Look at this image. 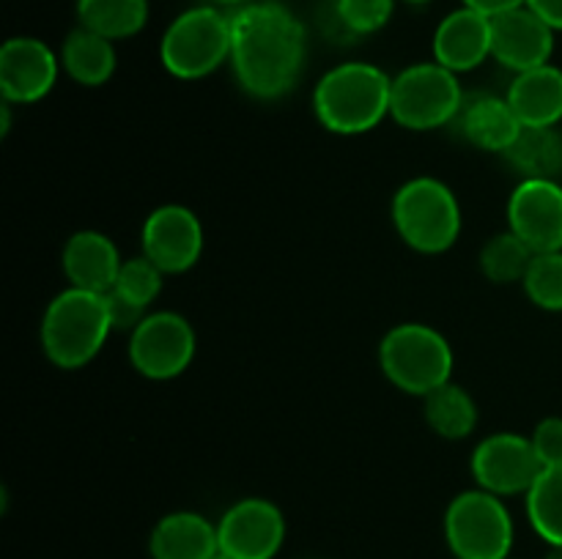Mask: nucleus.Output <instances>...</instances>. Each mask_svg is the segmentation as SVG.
<instances>
[{
    "label": "nucleus",
    "instance_id": "39448f33",
    "mask_svg": "<svg viewBox=\"0 0 562 559\" xmlns=\"http://www.w3.org/2000/svg\"><path fill=\"white\" fill-rule=\"evenodd\" d=\"M393 225L412 250L439 255L459 241L461 203L445 181L417 175L395 192Z\"/></svg>",
    "mask_w": 562,
    "mask_h": 559
},
{
    "label": "nucleus",
    "instance_id": "423d86ee",
    "mask_svg": "<svg viewBox=\"0 0 562 559\" xmlns=\"http://www.w3.org/2000/svg\"><path fill=\"white\" fill-rule=\"evenodd\" d=\"M159 60L179 80H201L231 64V14L214 5L187 9L165 27Z\"/></svg>",
    "mask_w": 562,
    "mask_h": 559
},
{
    "label": "nucleus",
    "instance_id": "cd10ccee",
    "mask_svg": "<svg viewBox=\"0 0 562 559\" xmlns=\"http://www.w3.org/2000/svg\"><path fill=\"white\" fill-rule=\"evenodd\" d=\"M393 11L395 0H333V16L351 38L379 33L393 20Z\"/></svg>",
    "mask_w": 562,
    "mask_h": 559
},
{
    "label": "nucleus",
    "instance_id": "a211bd4d",
    "mask_svg": "<svg viewBox=\"0 0 562 559\" xmlns=\"http://www.w3.org/2000/svg\"><path fill=\"white\" fill-rule=\"evenodd\" d=\"M217 551V524L192 510L162 515L148 537L151 559H212Z\"/></svg>",
    "mask_w": 562,
    "mask_h": 559
},
{
    "label": "nucleus",
    "instance_id": "7ed1b4c3",
    "mask_svg": "<svg viewBox=\"0 0 562 559\" xmlns=\"http://www.w3.org/2000/svg\"><path fill=\"white\" fill-rule=\"evenodd\" d=\"M113 332L108 299L97 290L69 285L47 305L42 318V351L60 370L86 367Z\"/></svg>",
    "mask_w": 562,
    "mask_h": 559
},
{
    "label": "nucleus",
    "instance_id": "c756f323",
    "mask_svg": "<svg viewBox=\"0 0 562 559\" xmlns=\"http://www.w3.org/2000/svg\"><path fill=\"white\" fill-rule=\"evenodd\" d=\"M530 442L536 447L538 458L547 466H562V417H547L530 433Z\"/></svg>",
    "mask_w": 562,
    "mask_h": 559
},
{
    "label": "nucleus",
    "instance_id": "f3484780",
    "mask_svg": "<svg viewBox=\"0 0 562 559\" xmlns=\"http://www.w3.org/2000/svg\"><path fill=\"white\" fill-rule=\"evenodd\" d=\"M121 255L119 247L110 236L99 233V230H77L69 236L64 244V255H60V266H64L66 280L75 288L97 290V294H108L115 285L121 272Z\"/></svg>",
    "mask_w": 562,
    "mask_h": 559
},
{
    "label": "nucleus",
    "instance_id": "5701e85b",
    "mask_svg": "<svg viewBox=\"0 0 562 559\" xmlns=\"http://www.w3.org/2000/svg\"><path fill=\"white\" fill-rule=\"evenodd\" d=\"M428 427L448 442H461L477 427V403L461 384H442L423 398Z\"/></svg>",
    "mask_w": 562,
    "mask_h": 559
},
{
    "label": "nucleus",
    "instance_id": "6e6552de",
    "mask_svg": "<svg viewBox=\"0 0 562 559\" xmlns=\"http://www.w3.org/2000/svg\"><path fill=\"white\" fill-rule=\"evenodd\" d=\"M514 537V518L497 493L472 488L445 510V540L456 559H510Z\"/></svg>",
    "mask_w": 562,
    "mask_h": 559
},
{
    "label": "nucleus",
    "instance_id": "aec40b11",
    "mask_svg": "<svg viewBox=\"0 0 562 559\" xmlns=\"http://www.w3.org/2000/svg\"><path fill=\"white\" fill-rule=\"evenodd\" d=\"M456 124H459L467 142L492 153L508 151L510 142L521 132V121L516 118L508 99L492 96V93L464 99V107H461Z\"/></svg>",
    "mask_w": 562,
    "mask_h": 559
},
{
    "label": "nucleus",
    "instance_id": "f8f14e48",
    "mask_svg": "<svg viewBox=\"0 0 562 559\" xmlns=\"http://www.w3.org/2000/svg\"><path fill=\"white\" fill-rule=\"evenodd\" d=\"M140 241L143 255L165 274H184L203 255V225L192 208L165 203L146 217Z\"/></svg>",
    "mask_w": 562,
    "mask_h": 559
},
{
    "label": "nucleus",
    "instance_id": "c85d7f7f",
    "mask_svg": "<svg viewBox=\"0 0 562 559\" xmlns=\"http://www.w3.org/2000/svg\"><path fill=\"white\" fill-rule=\"evenodd\" d=\"M162 277L165 272L157 263L148 261L146 255H137L121 263L119 280H115V285L110 290H115V294H121L124 299L135 301V305L146 307L148 310V305L162 294Z\"/></svg>",
    "mask_w": 562,
    "mask_h": 559
},
{
    "label": "nucleus",
    "instance_id": "ddd939ff",
    "mask_svg": "<svg viewBox=\"0 0 562 559\" xmlns=\"http://www.w3.org/2000/svg\"><path fill=\"white\" fill-rule=\"evenodd\" d=\"M60 69V55L49 44L14 36L0 47V93L11 104H33L53 91Z\"/></svg>",
    "mask_w": 562,
    "mask_h": 559
},
{
    "label": "nucleus",
    "instance_id": "9d476101",
    "mask_svg": "<svg viewBox=\"0 0 562 559\" xmlns=\"http://www.w3.org/2000/svg\"><path fill=\"white\" fill-rule=\"evenodd\" d=\"M470 469L483 491L497 497H519V493L527 497L547 466L538 458L530 436L492 433L475 447Z\"/></svg>",
    "mask_w": 562,
    "mask_h": 559
},
{
    "label": "nucleus",
    "instance_id": "2f4dec72",
    "mask_svg": "<svg viewBox=\"0 0 562 559\" xmlns=\"http://www.w3.org/2000/svg\"><path fill=\"white\" fill-rule=\"evenodd\" d=\"M527 5L554 31H562V0H527Z\"/></svg>",
    "mask_w": 562,
    "mask_h": 559
},
{
    "label": "nucleus",
    "instance_id": "4468645a",
    "mask_svg": "<svg viewBox=\"0 0 562 559\" xmlns=\"http://www.w3.org/2000/svg\"><path fill=\"white\" fill-rule=\"evenodd\" d=\"M508 225L532 252L562 250V186L554 179H521L510 192Z\"/></svg>",
    "mask_w": 562,
    "mask_h": 559
},
{
    "label": "nucleus",
    "instance_id": "dca6fc26",
    "mask_svg": "<svg viewBox=\"0 0 562 559\" xmlns=\"http://www.w3.org/2000/svg\"><path fill=\"white\" fill-rule=\"evenodd\" d=\"M434 60L450 69L453 75L477 69L486 58H492V16L461 5L450 11L434 31Z\"/></svg>",
    "mask_w": 562,
    "mask_h": 559
},
{
    "label": "nucleus",
    "instance_id": "c9c22d12",
    "mask_svg": "<svg viewBox=\"0 0 562 559\" xmlns=\"http://www.w3.org/2000/svg\"><path fill=\"white\" fill-rule=\"evenodd\" d=\"M404 3H412V5H423V3H431V0H404Z\"/></svg>",
    "mask_w": 562,
    "mask_h": 559
},
{
    "label": "nucleus",
    "instance_id": "bb28decb",
    "mask_svg": "<svg viewBox=\"0 0 562 559\" xmlns=\"http://www.w3.org/2000/svg\"><path fill=\"white\" fill-rule=\"evenodd\" d=\"M521 285L532 305L549 312H562V250L536 252Z\"/></svg>",
    "mask_w": 562,
    "mask_h": 559
},
{
    "label": "nucleus",
    "instance_id": "1a4fd4ad",
    "mask_svg": "<svg viewBox=\"0 0 562 559\" xmlns=\"http://www.w3.org/2000/svg\"><path fill=\"white\" fill-rule=\"evenodd\" d=\"M198 338L181 312H148L130 332V362L151 381H170L192 365Z\"/></svg>",
    "mask_w": 562,
    "mask_h": 559
},
{
    "label": "nucleus",
    "instance_id": "f03ea898",
    "mask_svg": "<svg viewBox=\"0 0 562 559\" xmlns=\"http://www.w3.org/2000/svg\"><path fill=\"white\" fill-rule=\"evenodd\" d=\"M393 77L366 60L333 66L313 91L318 124L333 135H366L390 115Z\"/></svg>",
    "mask_w": 562,
    "mask_h": 559
},
{
    "label": "nucleus",
    "instance_id": "4be33fe9",
    "mask_svg": "<svg viewBox=\"0 0 562 559\" xmlns=\"http://www.w3.org/2000/svg\"><path fill=\"white\" fill-rule=\"evenodd\" d=\"M503 157L521 179H558L562 173V135L558 126H521Z\"/></svg>",
    "mask_w": 562,
    "mask_h": 559
},
{
    "label": "nucleus",
    "instance_id": "f257e3e1",
    "mask_svg": "<svg viewBox=\"0 0 562 559\" xmlns=\"http://www.w3.org/2000/svg\"><path fill=\"white\" fill-rule=\"evenodd\" d=\"M305 55V25L283 3L256 0L231 11V66L252 99L274 102L294 91Z\"/></svg>",
    "mask_w": 562,
    "mask_h": 559
},
{
    "label": "nucleus",
    "instance_id": "f704fd0d",
    "mask_svg": "<svg viewBox=\"0 0 562 559\" xmlns=\"http://www.w3.org/2000/svg\"><path fill=\"white\" fill-rule=\"evenodd\" d=\"M543 559H562V546H549L547 557Z\"/></svg>",
    "mask_w": 562,
    "mask_h": 559
},
{
    "label": "nucleus",
    "instance_id": "9b49d317",
    "mask_svg": "<svg viewBox=\"0 0 562 559\" xmlns=\"http://www.w3.org/2000/svg\"><path fill=\"white\" fill-rule=\"evenodd\" d=\"M217 540L231 559H274L285 543L283 510L261 497L239 499L220 518Z\"/></svg>",
    "mask_w": 562,
    "mask_h": 559
},
{
    "label": "nucleus",
    "instance_id": "0eeeda50",
    "mask_svg": "<svg viewBox=\"0 0 562 559\" xmlns=\"http://www.w3.org/2000/svg\"><path fill=\"white\" fill-rule=\"evenodd\" d=\"M464 107L459 75L437 60L406 66L393 77L390 118L409 132H431L456 124Z\"/></svg>",
    "mask_w": 562,
    "mask_h": 559
},
{
    "label": "nucleus",
    "instance_id": "6ab92c4d",
    "mask_svg": "<svg viewBox=\"0 0 562 559\" xmlns=\"http://www.w3.org/2000/svg\"><path fill=\"white\" fill-rule=\"evenodd\" d=\"M505 99L521 126H558L562 121V69L543 64L521 71L514 77Z\"/></svg>",
    "mask_w": 562,
    "mask_h": 559
},
{
    "label": "nucleus",
    "instance_id": "2eb2a0df",
    "mask_svg": "<svg viewBox=\"0 0 562 559\" xmlns=\"http://www.w3.org/2000/svg\"><path fill=\"white\" fill-rule=\"evenodd\" d=\"M554 27L530 5H516L492 16V58L505 69L530 71L549 64L554 53Z\"/></svg>",
    "mask_w": 562,
    "mask_h": 559
},
{
    "label": "nucleus",
    "instance_id": "20e7f679",
    "mask_svg": "<svg viewBox=\"0 0 562 559\" xmlns=\"http://www.w3.org/2000/svg\"><path fill=\"white\" fill-rule=\"evenodd\" d=\"M379 365L395 389L426 398L453 376V349L428 323H398L379 343Z\"/></svg>",
    "mask_w": 562,
    "mask_h": 559
},
{
    "label": "nucleus",
    "instance_id": "a878e982",
    "mask_svg": "<svg viewBox=\"0 0 562 559\" xmlns=\"http://www.w3.org/2000/svg\"><path fill=\"white\" fill-rule=\"evenodd\" d=\"M532 258H536V252L530 250V244H525V241L508 228L505 233H494L492 239L483 244L481 272L497 285L521 283L527 269H530Z\"/></svg>",
    "mask_w": 562,
    "mask_h": 559
},
{
    "label": "nucleus",
    "instance_id": "e433bc0d",
    "mask_svg": "<svg viewBox=\"0 0 562 559\" xmlns=\"http://www.w3.org/2000/svg\"><path fill=\"white\" fill-rule=\"evenodd\" d=\"M212 559H231L228 557V554H223V551H217V554H214V557Z\"/></svg>",
    "mask_w": 562,
    "mask_h": 559
},
{
    "label": "nucleus",
    "instance_id": "393cba45",
    "mask_svg": "<svg viewBox=\"0 0 562 559\" xmlns=\"http://www.w3.org/2000/svg\"><path fill=\"white\" fill-rule=\"evenodd\" d=\"M527 518L541 540L549 546H562V466H549L541 471L527 493Z\"/></svg>",
    "mask_w": 562,
    "mask_h": 559
},
{
    "label": "nucleus",
    "instance_id": "473e14b6",
    "mask_svg": "<svg viewBox=\"0 0 562 559\" xmlns=\"http://www.w3.org/2000/svg\"><path fill=\"white\" fill-rule=\"evenodd\" d=\"M464 5H470V9L481 11V14L486 16H494V14H503V11L508 9H516V5H525L527 0H461Z\"/></svg>",
    "mask_w": 562,
    "mask_h": 559
},
{
    "label": "nucleus",
    "instance_id": "412c9836",
    "mask_svg": "<svg viewBox=\"0 0 562 559\" xmlns=\"http://www.w3.org/2000/svg\"><path fill=\"white\" fill-rule=\"evenodd\" d=\"M115 47L110 38L99 36V33L88 31V27L77 25L69 36L64 38L60 47V66L66 75L86 88H99L110 82L115 75Z\"/></svg>",
    "mask_w": 562,
    "mask_h": 559
},
{
    "label": "nucleus",
    "instance_id": "72a5a7b5",
    "mask_svg": "<svg viewBox=\"0 0 562 559\" xmlns=\"http://www.w3.org/2000/svg\"><path fill=\"white\" fill-rule=\"evenodd\" d=\"M214 3L231 5V9H241V5H250V3H256V0H214Z\"/></svg>",
    "mask_w": 562,
    "mask_h": 559
},
{
    "label": "nucleus",
    "instance_id": "b1692460",
    "mask_svg": "<svg viewBox=\"0 0 562 559\" xmlns=\"http://www.w3.org/2000/svg\"><path fill=\"white\" fill-rule=\"evenodd\" d=\"M77 22L110 42L132 38L146 27L148 0H77Z\"/></svg>",
    "mask_w": 562,
    "mask_h": 559
},
{
    "label": "nucleus",
    "instance_id": "7c9ffc66",
    "mask_svg": "<svg viewBox=\"0 0 562 559\" xmlns=\"http://www.w3.org/2000/svg\"><path fill=\"white\" fill-rule=\"evenodd\" d=\"M104 299H108V310H110V321H113V329H121V332H132V329H135L137 323L148 316L146 307L124 299V296L115 294V290H108V294H104Z\"/></svg>",
    "mask_w": 562,
    "mask_h": 559
}]
</instances>
